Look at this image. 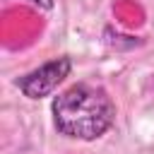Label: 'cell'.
Segmentation results:
<instances>
[{
  "instance_id": "1",
  "label": "cell",
  "mask_w": 154,
  "mask_h": 154,
  "mask_svg": "<svg viewBox=\"0 0 154 154\" xmlns=\"http://www.w3.org/2000/svg\"><path fill=\"white\" fill-rule=\"evenodd\" d=\"M53 120L60 135L75 140L101 137L116 118L111 96L91 84H75L53 99Z\"/></svg>"
},
{
  "instance_id": "2",
  "label": "cell",
  "mask_w": 154,
  "mask_h": 154,
  "mask_svg": "<svg viewBox=\"0 0 154 154\" xmlns=\"http://www.w3.org/2000/svg\"><path fill=\"white\" fill-rule=\"evenodd\" d=\"M70 67H72V60L70 58H55L36 70H31L29 75L19 77L17 79V87L22 89L24 96L29 99H41V96H48L58 89V84L70 75Z\"/></svg>"
},
{
  "instance_id": "3",
  "label": "cell",
  "mask_w": 154,
  "mask_h": 154,
  "mask_svg": "<svg viewBox=\"0 0 154 154\" xmlns=\"http://www.w3.org/2000/svg\"><path fill=\"white\" fill-rule=\"evenodd\" d=\"M29 2H34V5H41V7H46V10H51V7H53V0H29Z\"/></svg>"
}]
</instances>
